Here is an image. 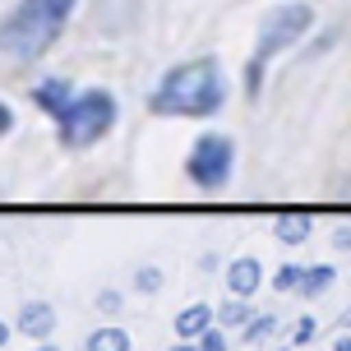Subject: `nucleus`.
<instances>
[{
  "mask_svg": "<svg viewBox=\"0 0 351 351\" xmlns=\"http://www.w3.org/2000/svg\"><path fill=\"white\" fill-rule=\"evenodd\" d=\"M222 102H227V79H222V65L213 56H199V60L167 70L148 97V106L158 116H185V121H204L213 111H222Z\"/></svg>",
  "mask_w": 351,
  "mask_h": 351,
  "instance_id": "1",
  "label": "nucleus"
},
{
  "mask_svg": "<svg viewBox=\"0 0 351 351\" xmlns=\"http://www.w3.org/2000/svg\"><path fill=\"white\" fill-rule=\"evenodd\" d=\"M74 5L79 0H19L0 23V56H10L19 65L47 56L56 47V37L65 33Z\"/></svg>",
  "mask_w": 351,
  "mask_h": 351,
  "instance_id": "2",
  "label": "nucleus"
},
{
  "mask_svg": "<svg viewBox=\"0 0 351 351\" xmlns=\"http://www.w3.org/2000/svg\"><path fill=\"white\" fill-rule=\"evenodd\" d=\"M310 23H315V10L305 5V0H291V5H278V10H268L259 23V42H254V56H250L245 65V93L259 102L263 93V74H268V60L282 51H291L300 37L310 33Z\"/></svg>",
  "mask_w": 351,
  "mask_h": 351,
  "instance_id": "3",
  "label": "nucleus"
},
{
  "mask_svg": "<svg viewBox=\"0 0 351 351\" xmlns=\"http://www.w3.org/2000/svg\"><path fill=\"white\" fill-rule=\"evenodd\" d=\"M116 116H121L116 93H106V88H84V93H74V102L56 116L60 143H65V148H93L97 139L111 134Z\"/></svg>",
  "mask_w": 351,
  "mask_h": 351,
  "instance_id": "4",
  "label": "nucleus"
},
{
  "mask_svg": "<svg viewBox=\"0 0 351 351\" xmlns=\"http://www.w3.org/2000/svg\"><path fill=\"white\" fill-rule=\"evenodd\" d=\"M231 162H236V143L231 134H199L185 158V176L199 190H222L231 180Z\"/></svg>",
  "mask_w": 351,
  "mask_h": 351,
  "instance_id": "5",
  "label": "nucleus"
},
{
  "mask_svg": "<svg viewBox=\"0 0 351 351\" xmlns=\"http://www.w3.org/2000/svg\"><path fill=\"white\" fill-rule=\"evenodd\" d=\"M259 282H263V263L254 259V254H241V259L227 263V291L231 296L250 300L254 291H259Z\"/></svg>",
  "mask_w": 351,
  "mask_h": 351,
  "instance_id": "6",
  "label": "nucleus"
},
{
  "mask_svg": "<svg viewBox=\"0 0 351 351\" xmlns=\"http://www.w3.org/2000/svg\"><path fill=\"white\" fill-rule=\"evenodd\" d=\"M23 337H33V342H47L56 333V310L47 300H28L23 310H19V324H14Z\"/></svg>",
  "mask_w": 351,
  "mask_h": 351,
  "instance_id": "7",
  "label": "nucleus"
},
{
  "mask_svg": "<svg viewBox=\"0 0 351 351\" xmlns=\"http://www.w3.org/2000/svg\"><path fill=\"white\" fill-rule=\"evenodd\" d=\"M213 319L217 315H213L208 305H185V310L176 315V337H180V342H199V337L213 328Z\"/></svg>",
  "mask_w": 351,
  "mask_h": 351,
  "instance_id": "8",
  "label": "nucleus"
},
{
  "mask_svg": "<svg viewBox=\"0 0 351 351\" xmlns=\"http://www.w3.org/2000/svg\"><path fill=\"white\" fill-rule=\"evenodd\" d=\"M33 102L56 121V116H60V111L74 102V88L65 84V79H47V84H37V88H33Z\"/></svg>",
  "mask_w": 351,
  "mask_h": 351,
  "instance_id": "9",
  "label": "nucleus"
},
{
  "mask_svg": "<svg viewBox=\"0 0 351 351\" xmlns=\"http://www.w3.org/2000/svg\"><path fill=\"white\" fill-rule=\"evenodd\" d=\"M310 227H315L310 213H282L278 222H273V236H278V245H305Z\"/></svg>",
  "mask_w": 351,
  "mask_h": 351,
  "instance_id": "10",
  "label": "nucleus"
},
{
  "mask_svg": "<svg viewBox=\"0 0 351 351\" xmlns=\"http://www.w3.org/2000/svg\"><path fill=\"white\" fill-rule=\"evenodd\" d=\"M328 287H333V263H315V268H305V278H300V296H305V300H319Z\"/></svg>",
  "mask_w": 351,
  "mask_h": 351,
  "instance_id": "11",
  "label": "nucleus"
},
{
  "mask_svg": "<svg viewBox=\"0 0 351 351\" xmlns=\"http://www.w3.org/2000/svg\"><path fill=\"white\" fill-rule=\"evenodd\" d=\"M88 351H130V333L125 328H97V333L88 337Z\"/></svg>",
  "mask_w": 351,
  "mask_h": 351,
  "instance_id": "12",
  "label": "nucleus"
},
{
  "mask_svg": "<svg viewBox=\"0 0 351 351\" xmlns=\"http://www.w3.org/2000/svg\"><path fill=\"white\" fill-rule=\"evenodd\" d=\"M300 278H305L300 263H282L278 273H273V287H278V291H300Z\"/></svg>",
  "mask_w": 351,
  "mask_h": 351,
  "instance_id": "13",
  "label": "nucleus"
},
{
  "mask_svg": "<svg viewBox=\"0 0 351 351\" xmlns=\"http://www.w3.org/2000/svg\"><path fill=\"white\" fill-rule=\"evenodd\" d=\"M273 328H278V319H273V315H254V319L245 324V342H263Z\"/></svg>",
  "mask_w": 351,
  "mask_h": 351,
  "instance_id": "14",
  "label": "nucleus"
},
{
  "mask_svg": "<svg viewBox=\"0 0 351 351\" xmlns=\"http://www.w3.org/2000/svg\"><path fill=\"white\" fill-rule=\"evenodd\" d=\"M217 319H222V324H250L254 315H250V305L241 296H231L227 305H222V315H217Z\"/></svg>",
  "mask_w": 351,
  "mask_h": 351,
  "instance_id": "15",
  "label": "nucleus"
},
{
  "mask_svg": "<svg viewBox=\"0 0 351 351\" xmlns=\"http://www.w3.org/2000/svg\"><path fill=\"white\" fill-rule=\"evenodd\" d=\"M134 287H139V291H158L162 273H158V268H139V273H134Z\"/></svg>",
  "mask_w": 351,
  "mask_h": 351,
  "instance_id": "16",
  "label": "nucleus"
},
{
  "mask_svg": "<svg viewBox=\"0 0 351 351\" xmlns=\"http://www.w3.org/2000/svg\"><path fill=\"white\" fill-rule=\"evenodd\" d=\"M315 333H319V328H315V319H300L296 328H291V342H296V347H305V342H310Z\"/></svg>",
  "mask_w": 351,
  "mask_h": 351,
  "instance_id": "17",
  "label": "nucleus"
},
{
  "mask_svg": "<svg viewBox=\"0 0 351 351\" xmlns=\"http://www.w3.org/2000/svg\"><path fill=\"white\" fill-rule=\"evenodd\" d=\"M199 347H204V351H227V337L217 333V328H208V333L199 337Z\"/></svg>",
  "mask_w": 351,
  "mask_h": 351,
  "instance_id": "18",
  "label": "nucleus"
},
{
  "mask_svg": "<svg viewBox=\"0 0 351 351\" xmlns=\"http://www.w3.org/2000/svg\"><path fill=\"white\" fill-rule=\"evenodd\" d=\"M10 130H14V111H10V106L0 102V139H5V134H10Z\"/></svg>",
  "mask_w": 351,
  "mask_h": 351,
  "instance_id": "19",
  "label": "nucleus"
},
{
  "mask_svg": "<svg viewBox=\"0 0 351 351\" xmlns=\"http://www.w3.org/2000/svg\"><path fill=\"white\" fill-rule=\"evenodd\" d=\"M97 305H102V310H121V296H116V291H102Z\"/></svg>",
  "mask_w": 351,
  "mask_h": 351,
  "instance_id": "20",
  "label": "nucleus"
},
{
  "mask_svg": "<svg viewBox=\"0 0 351 351\" xmlns=\"http://www.w3.org/2000/svg\"><path fill=\"white\" fill-rule=\"evenodd\" d=\"M171 351H204V347H199V342H176Z\"/></svg>",
  "mask_w": 351,
  "mask_h": 351,
  "instance_id": "21",
  "label": "nucleus"
},
{
  "mask_svg": "<svg viewBox=\"0 0 351 351\" xmlns=\"http://www.w3.org/2000/svg\"><path fill=\"white\" fill-rule=\"evenodd\" d=\"M5 342H10V324L0 319V347H5Z\"/></svg>",
  "mask_w": 351,
  "mask_h": 351,
  "instance_id": "22",
  "label": "nucleus"
},
{
  "mask_svg": "<svg viewBox=\"0 0 351 351\" xmlns=\"http://www.w3.org/2000/svg\"><path fill=\"white\" fill-rule=\"evenodd\" d=\"M333 351H351V337H337V347Z\"/></svg>",
  "mask_w": 351,
  "mask_h": 351,
  "instance_id": "23",
  "label": "nucleus"
},
{
  "mask_svg": "<svg viewBox=\"0 0 351 351\" xmlns=\"http://www.w3.org/2000/svg\"><path fill=\"white\" fill-rule=\"evenodd\" d=\"M342 324H347V328H351V305H347V310H342Z\"/></svg>",
  "mask_w": 351,
  "mask_h": 351,
  "instance_id": "24",
  "label": "nucleus"
},
{
  "mask_svg": "<svg viewBox=\"0 0 351 351\" xmlns=\"http://www.w3.org/2000/svg\"><path fill=\"white\" fill-rule=\"evenodd\" d=\"M33 351H56V347H47V342H42V347H33Z\"/></svg>",
  "mask_w": 351,
  "mask_h": 351,
  "instance_id": "25",
  "label": "nucleus"
}]
</instances>
